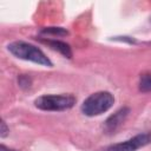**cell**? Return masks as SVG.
<instances>
[{
  "instance_id": "cell-1",
  "label": "cell",
  "mask_w": 151,
  "mask_h": 151,
  "mask_svg": "<svg viewBox=\"0 0 151 151\" xmlns=\"http://www.w3.org/2000/svg\"><path fill=\"white\" fill-rule=\"evenodd\" d=\"M7 50L17 58L22 59V60H28L46 67H52L53 64L52 61L46 57V54L38 48L37 46L25 42V41H13L11 44H8Z\"/></svg>"
},
{
  "instance_id": "cell-2",
  "label": "cell",
  "mask_w": 151,
  "mask_h": 151,
  "mask_svg": "<svg viewBox=\"0 0 151 151\" xmlns=\"http://www.w3.org/2000/svg\"><path fill=\"white\" fill-rule=\"evenodd\" d=\"M114 103L113 96L107 91H99L88 96L81 104V111L88 117L99 116L109 111Z\"/></svg>"
},
{
  "instance_id": "cell-3",
  "label": "cell",
  "mask_w": 151,
  "mask_h": 151,
  "mask_svg": "<svg viewBox=\"0 0 151 151\" xmlns=\"http://www.w3.org/2000/svg\"><path fill=\"white\" fill-rule=\"evenodd\" d=\"M73 94H45L35 99L34 104L38 109L44 111H65L76 104Z\"/></svg>"
},
{
  "instance_id": "cell-4",
  "label": "cell",
  "mask_w": 151,
  "mask_h": 151,
  "mask_svg": "<svg viewBox=\"0 0 151 151\" xmlns=\"http://www.w3.org/2000/svg\"><path fill=\"white\" fill-rule=\"evenodd\" d=\"M151 144V132L139 133L125 142L112 144L106 147L105 151H137L140 147Z\"/></svg>"
},
{
  "instance_id": "cell-5",
  "label": "cell",
  "mask_w": 151,
  "mask_h": 151,
  "mask_svg": "<svg viewBox=\"0 0 151 151\" xmlns=\"http://www.w3.org/2000/svg\"><path fill=\"white\" fill-rule=\"evenodd\" d=\"M130 113V109L129 107H122L119 109L117 112H114L112 116H110L105 123H104V131L107 133H113L116 132L125 122V119L127 118Z\"/></svg>"
},
{
  "instance_id": "cell-6",
  "label": "cell",
  "mask_w": 151,
  "mask_h": 151,
  "mask_svg": "<svg viewBox=\"0 0 151 151\" xmlns=\"http://www.w3.org/2000/svg\"><path fill=\"white\" fill-rule=\"evenodd\" d=\"M41 41L46 45H48L51 48L60 52L64 57L66 58H72V51H71V47L68 44L64 42V41H60V40H53V39H41Z\"/></svg>"
},
{
  "instance_id": "cell-7",
  "label": "cell",
  "mask_w": 151,
  "mask_h": 151,
  "mask_svg": "<svg viewBox=\"0 0 151 151\" xmlns=\"http://www.w3.org/2000/svg\"><path fill=\"white\" fill-rule=\"evenodd\" d=\"M139 90L142 92H151V72H144L140 74Z\"/></svg>"
},
{
  "instance_id": "cell-8",
  "label": "cell",
  "mask_w": 151,
  "mask_h": 151,
  "mask_svg": "<svg viewBox=\"0 0 151 151\" xmlns=\"http://www.w3.org/2000/svg\"><path fill=\"white\" fill-rule=\"evenodd\" d=\"M42 34H53V35H67L68 32L63 27H46L41 29Z\"/></svg>"
},
{
  "instance_id": "cell-9",
  "label": "cell",
  "mask_w": 151,
  "mask_h": 151,
  "mask_svg": "<svg viewBox=\"0 0 151 151\" xmlns=\"http://www.w3.org/2000/svg\"><path fill=\"white\" fill-rule=\"evenodd\" d=\"M18 81H19V85H20L21 87L27 88V87H29V86H31V78H29V77H27V76H25V74L19 76Z\"/></svg>"
},
{
  "instance_id": "cell-10",
  "label": "cell",
  "mask_w": 151,
  "mask_h": 151,
  "mask_svg": "<svg viewBox=\"0 0 151 151\" xmlns=\"http://www.w3.org/2000/svg\"><path fill=\"white\" fill-rule=\"evenodd\" d=\"M8 132H9V130H8V127L6 126L5 120H1V123H0V136L4 138V137H6V136L8 134Z\"/></svg>"
},
{
  "instance_id": "cell-11",
  "label": "cell",
  "mask_w": 151,
  "mask_h": 151,
  "mask_svg": "<svg viewBox=\"0 0 151 151\" xmlns=\"http://www.w3.org/2000/svg\"><path fill=\"white\" fill-rule=\"evenodd\" d=\"M0 151H18V150H13V149H8L5 145H0Z\"/></svg>"
}]
</instances>
